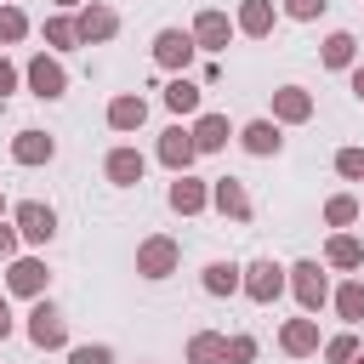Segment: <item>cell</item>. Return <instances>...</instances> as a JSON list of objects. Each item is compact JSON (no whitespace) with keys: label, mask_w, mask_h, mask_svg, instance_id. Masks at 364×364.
Returning <instances> with one entry per match:
<instances>
[{"label":"cell","mask_w":364,"mask_h":364,"mask_svg":"<svg viewBox=\"0 0 364 364\" xmlns=\"http://www.w3.org/2000/svg\"><path fill=\"white\" fill-rule=\"evenodd\" d=\"M28 341H34V347H63V341H68L63 313H57L51 301H34V313H28Z\"/></svg>","instance_id":"cell-1"},{"label":"cell","mask_w":364,"mask_h":364,"mask_svg":"<svg viewBox=\"0 0 364 364\" xmlns=\"http://www.w3.org/2000/svg\"><path fill=\"white\" fill-rule=\"evenodd\" d=\"M17 228H23V239L46 245V239L57 233V210H51V205H40V199H23V205H17Z\"/></svg>","instance_id":"cell-2"},{"label":"cell","mask_w":364,"mask_h":364,"mask_svg":"<svg viewBox=\"0 0 364 364\" xmlns=\"http://www.w3.org/2000/svg\"><path fill=\"white\" fill-rule=\"evenodd\" d=\"M290 284H296V296H301V307H307V313H318V307H324V296H330V284H324L318 262H296V267H290Z\"/></svg>","instance_id":"cell-3"},{"label":"cell","mask_w":364,"mask_h":364,"mask_svg":"<svg viewBox=\"0 0 364 364\" xmlns=\"http://www.w3.org/2000/svg\"><path fill=\"white\" fill-rule=\"evenodd\" d=\"M188 57H193V34H182V28H165L154 40V63L159 68H188Z\"/></svg>","instance_id":"cell-4"},{"label":"cell","mask_w":364,"mask_h":364,"mask_svg":"<svg viewBox=\"0 0 364 364\" xmlns=\"http://www.w3.org/2000/svg\"><path fill=\"white\" fill-rule=\"evenodd\" d=\"M176 267V239H148L142 250H136V273H148V279H165Z\"/></svg>","instance_id":"cell-5"},{"label":"cell","mask_w":364,"mask_h":364,"mask_svg":"<svg viewBox=\"0 0 364 364\" xmlns=\"http://www.w3.org/2000/svg\"><path fill=\"white\" fill-rule=\"evenodd\" d=\"M193 154H199V148H193V131L171 125V131L159 136V159H165L171 171H188V165H193Z\"/></svg>","instance_id":"cell-6"},{"label":"cell","mask_w":364,"mask_h":364,"mask_svg":"<svg viewBox=\"0 0 364 364\" xmlns=\"http://www.w3.org/2000/svg\"><path fill=\"white\" fill-rule=\"evenodd\" d=\"M28 85H34V97H63V91H68V74H63L51 57H34V63H28Z\"/></svg>","instance_id":"cell-7"},{"label":"cell","mask_w":364,"mask_h":364,"mask_svg":"<svg viewBox=\"0 0 364 364\" xmlns=\"http://www.w3.org/2000/svg\"><path fill=\"white\" fill-rule=\"evenodd\" d=\"M142 119H148V102H142V97H114V102H108V125H114V131H136Z\"/></svg>","instance_id":"cell-8"},{"label":"cell","mask_w":364,"mask_h":364,"mask_svg":"<svg viewBox=\"0 0 364 364\" xmlns=\"http://www.w3.org/2000/svg\"><path fill=\"white\" fill-rule=\"evenodd\" d=\"M11 159H17V165H40V159H51V136H46V131H17Z\"/></svg>","instance_id":"cell-9"},{"label":"cell","mask_w":364,"mask_h":364,"mask_svg":"<svg viewBox=\"0 0 364 364\" xmlns=\"http://www.w3.org/2000/svg\"><path fill=\"white\" fill-rule=\"evenodd\" d=\"M108 182H119V188L142 182V154H136V148H114V154H108Z\"/></svg>","instance_id":"cell-10"},{"label":"cell","mask_w":364,"mask_h":364,"mask_svg":"<svg viewBox=\"0 0 364 364\" xmlns=\"http://www.w3.org/2000/svg\"><path fill=\"white\" fill-rule=\"evenodd\" d=\"M245 290H250L256 301H273V296L284 290V273H279L273 262H256V267H250V279H245Z\"/></svg>","instance_id":"cell-11"},{"label":"cell","mask_w":364,"mask_h":364,"mask_svg":"<svg viewBox=\"0 0 364 364\" xmlns=\"http://www.w3.org/2000/svg\"><path fill=\"white\" fill-rule=\"evenodd\" d=\"M114 28H119V17H114L108 6H85V11H80V40H108Z\"/></svg>","instance_id":"cell-12"},{"label":"cell","mask_w":364,"mask_h":364,"mask_svg":"<svg viewBox=\"0 0 364 364\" xmlns=\"http://www.w3.org/2000/svg\"><path fill=\"white\" fill-rule=\"evenodd\" d=\"M228 34H233V28H228L222 11H199V23H193V46H210V51H216V46H228Z\"/></svg>","instance_id":"cell-13"},{"label":"cell","mask_w":364,"mask_h":364,"mask_svg":"<svg viewBox=\"0 0 364 364\" xmlns=\"http://www.w3.org/2000/svg\"><path fill=\"white\" fill-rule=\"evenodd\" d=\"M273 114H279V119H307V114H313V97H307L301 85H284V91H273Z\"/></svg>","instance_id":"cell-14"},{"label":"cell","mask_w":364,"mask_h":364,"mask_svg":"<svg viewBox=\"0 0 364 364\" xmlns=\"http://www.w3.org/2000/svg\"><path fill=\"white\" fill-rule=\"evenodd\" d=\"M193 148H199V154H216V148H228V119H222V114H205V119L193 125Z\"/></svg>","instance_id":"cell-15"},{"label":"cell","mask_w":364,"mask_h":364,"mask_svg":"<svg viewBox=\"0 0 364 364\" xmlns=\"http://www.w3.org/2000/svg\"><path fill=\"white\" fill-rule=\"evenodd\" d=\"M210 199H216V210H222V216H250V199H245V188H239L233 176H222V182L210 188Z\"/></svg>","instance_id":"cell-16"},{"label":"cell","mask_w":364,"mask_h":364,"mask_svg":"<svg viewBox=\"0 0 364 364\" xmlns=\"http://www.w3.org/2000/svg\"><path fill=\"white\" fill-rule=\"evenodd\" d=\"M199 205H205V188H199V182H193L188 171H182V176L171 182V210H182V216H193Z\"/></svg>","instance_id":"cell-17"},{"label":"cell","mask_w":364,"mask_h":364,"mask_svg":"<svg viewBox=\"0 0 364 364\" xmlns=\"http://www.w3.org/2000/svg\"><path fill=\"white\" fill-rule=\"evenodd\" d=\"M6 279H11V290H17V296H40V284H46V267L23 256V262H11V273H6Z\"/></svg>","instance_id":"cell-18"},{"label":"cell","mask_w":364,"mask_h":364,"mask_svg":"<svg viewBox=\"0 0 364 364\" xmlns=\"http://www.w3.org/2000/svg\"><path fill=\"white\" fill-rule=\"evenodd\" d=\"M279 341H284V353H313V347H318V324H313V318H290Z\"/></svg>","instance_id":"cell-19"},{"label":"cell","mask_w":364,"mask_h":364,"mask_svg":"<svg viewBox=\"0 0 364 364\" xmlns=\"http://www.w3.org/2000/svg\"><path fill=\"white\" fill-rule=\"evenodd\" d=\"M188 364H228V341L210 336V330L193 336V341H188Z\"/></svg>","instance_id":"cell-20"},{"label":"cell","mask_w":364,"mask_h":364,"mask_svg":"<svg viewBox=\"0 0 364 364\" xmlns=\"http://www.w3.org/2000/svg\"><path fill=\"white\" fill-rule=\"evenodd\" d=\"M239 28H245V34H267V28H273V6H267V0H245V6H239Z\"/></svg>","instance_id":"cell-21"},{"label":"cell","mask_w":364,"mask_h":364,"mask_svg":"<svg viewBox=\"0 0 364 364\" xmlns=\"http://www.w3.org/2000/svg\"><path fill=\"white\" fill-rule=\"evenodd\" d=\"M245 148H250V154H279V125L250 119V125H245Z\"/></svg>","instance_id":"cell-22"},{"label":"cell","mask_w":364,"mask_h":364,"mask_svg":"<svg viewBox=\"0 0 364 364\" xmlns=\"http://www.w3.org/2000/svg\"><path fill=\"white\" fill-rule=\"evenodd\" d=\"M205 290H210V296L239 290V267H233V262H210V267H205Z\"/></svg>","instance_id":"cell-23"},{"label":"cell","mask_w":364,"mask_h":364,"mask_svg":"<svg viewBox=\"0 0 364 364\" xmlns=\"http://www.w3.org/2000/svg\"><path fill=\"white\" fill-rule=\"evenodd\" d=\"M165 102H171L176 114H193V108H199V85H193V80H171V85H165Z\"/></svg>","instance_id":"cell-24"},{"label":"cell","mask_w":364,"mask_h":364,"mask_svg":"<svg viewBox=\"0 0 364 364\" xmlns=\"http://www.w3.org/2000/svg\"><path fill=\"white\" fill-rule=\"evenodd\" d=\"M353 46H358L353 34H330V40H324V63H330V68H347V63H353Z\"/></svg>","instance_id":"cell-25"},{"label":"cell","mask_w":364,"mask_h":364,"mask_svg":"<svg viewBox=\"0 0 364 364\" xmlns=\"http://www.w3.org/2000/svg\"><path fill=\"white\" fill-rule=\"evenodd\" d=\"M324 256H330L336 267H358V262H364V250H358V239H347V233H341V239H330V250H324Z\"/></svg>","instance_id":"cell-26"},{"label":"cell","mask_w":364,"mask_h":364,"mask_svg":"<svg viewBox=\"0 0 364 364\" xmlns=\"http://www.w3.org/2000/svg\"><path fill=\"white\" fill-rule=\"evenodd\" d=\"M46 40H51L57 51H68V46L80 40V23H68V17H51V23H46Z\"/></svg>","instance_id":"cell-27"},{"label":"cell","mask_w":364,"mask_h":364,"mask_svg":"<svg viewBox=\"0 0 364 364\" xmlns=\"http://www.w3.org/2000/svg\"><path fill=\"white\" fill-rule=\"evenodd\" d=\"M336 307H341V318H364V284H341Z\"/></svg>","instance_id":"cell-28"},{"label":"cell","mask_w":364,"mask_h":364,"mask_svg":"<svg viewBox=\"0 0 364 364\" xmlns=\"http://www.w3.org/2000/svg\"><path fill=\"white\" fill-rule=\"evenodd\" d=\"M23 28H28L23 11L17 6H0V40H23Z\"/></svg>","instance_id":"cell-29"},{"label":"cell","mask_w":364,"mask_h":364,"mask_svg":"<svg viewBox=\"0 0 364 364\" xmlns=\"http://www.w3.org/2000/svg\"><path fill=\"white\" fill-rule=\"evenodd\" d=\"M324 216H330V222H336V228H347V222H353V216H358V205H353V199H347V193H341V199H330V205H324Z\"/></svg>","instance_id":"cell-30"},{"label":"cell","mask_w":364,"mask_h":364,"mask_svg":"<svg viewBox=\"0 0 364 364\" xmlns=\"http://www.w3.org/2000/svg\"><path fill=\"white\" fill-rule=\"evenodd\" d=\"M324 358H330V364H347V358H358V341H353V336H336V341L324 347Z\"/></svg>","instance_id":"cell-31"},{"label":"cell","mask_w":364,"mask_h":364,"mask_svg":"<svg viewBox=\"0 0 364 364\" xmlns=\"http://www.w3.org/2000/svg\"><path fill=\"white\" fill-rule=\"evenodd\" d=\"M336 171L341 176H364V148H341L336 154Z\"/></svg>","instance_id":"cell-32"},{"label":"cell","mask_w":364,"mask_h":364,"mask_svg":"<svg viewBox=\"0 0 364 364\" xmlns=\"http://www.w3.org/2000/svg\"><path fill=\"white\" fill-rule=\"evenodd\" d=\"M68 364H114V353H108V347H74Z\"/></svg>","instance_id":"cell-33"},{"label":"cell","mask_w":364,"mask_h":364,"mask_svg":"<svg viewBox=\"0 0 364 364\" xmlns=\"http://www.w3.org/2000/svg\"><path fill=\"white\" fill-rule=\"evenodd\" d=\"M324 6H330V0H284V11H290V17H301V23H307V17H318Z\"/></svg>","instance_id":"cell-34"},{"label":"cell","mask_w":364,"mask_h":364,"mask_svg":"<svg viewBox=\"0 0 364 364\" xmlns=\"http://www.w3.org/2000/svg\"><path fill=\"white\" fill-rule=\"evenodd\" d=\"M228 358H233V364L256 358V341H250V336H233V341H228Z\"/></svg>","instance_id":"cell-35"},{"label":"cell","mask_w":364,"mask_h":364,"mask_svg":"<svg viewBox=\"0 0 364 364\" xmlns=\"http://www.w3.org/2000/svg\"><path fill=\"white\" fill-rule=\"evenodd\" d=\"M11 85H17V68H11V63H6V57H0V97H6V91H11Z\"/></svg>","instance_id":"cell-36"},{"label":"cell","mask_w":364,"mask_h":364,"mask_svg":"<svg viewBox=\"0 0 364 364\" xmlns=\"http://www.w3.org/2000/svg\"><path fill=\"white\" fill-rule=\"evenodd\" d=\"M11 250H17V233H11V228H0V256H11Z\"/></svg>","instance_id":"cell-37"},{"label":"cell","mask_w":364,"mask_h":364,"mask_svg":"<svg viewBox=\"0 0 364 364\" xmlns=\"http://www.w3.org/2000/svg\"><path fill=\"white\" fill-rule=\"evenodd\" d=\"M11 336V313H6V301H0V341Z\"/></svg>","instance_id":"cell-38"},{"label":"cell","mask_w":364,"mask_h":364,"mask_svg":"<svg viewBox=\"0 0 364 364\" xmlns=\"http://www.w3.org/2000/svg\"><path fill=\"white\" fill-rule=\"evenodd\" d=\"M353 91H358V97H364V63H358V68H353Z\"/></svg>","instance_id":"cell-39"},{"label":"cell","mask_w":364,"mask_h":364,"mask_svg":"<svg viewBox=\"0 0 364 364\" xmlns=\"http://www.w3.org/2000/svg\"><path fill=\"white\" fill-rule=\"evenodd\" d=\"M63 6H80V0H63Z\"/></svg>","instance_id":"cell-40"},{"label":"cell","mask_w":364,"mask_h":364,"mask_svg":"<svg viewBox=\"0 0 364 364\" xmlns=\"http://www.w3.org/2000/svg\"><path fill=\"white\" fill-rule=\"evenodd\" d=\"M358 364H364V353H358Z\"/></svg>","instance_id":"cell-41"}]
</instances>
